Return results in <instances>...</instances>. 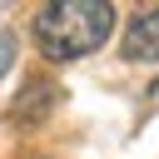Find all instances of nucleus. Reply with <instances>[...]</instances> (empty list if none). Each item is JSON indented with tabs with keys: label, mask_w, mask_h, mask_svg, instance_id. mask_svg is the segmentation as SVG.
Wrapping results in <instances>:
<instances>
[{
	"label": "nucleus",
	"mask_w": 159,
	"mask_h": 159,
	"mask_svg": "<svg viewBox=\"0 0 159 159\" xmlns=\"http://www.w3.org/2000/svg\"><path fill=\"white\" fill-rule=\"evenodd\" d=\"M109 35H114V5L109 0H45L35 15V45L55 65L104 50Z\"/></svg>",
	"instance_id": "obj_1"
},
{
	"label": "nucleus",
	"mask_w": 159,
	"mask_h": 159,
	"mask_svg": "<svg viewBox=\"0 0 159 159\" xmlns=\"http://www.w3.org/2000/svg\"><path fill=\"white\" fill-rule=\"evenodd\" d=\"M124 60L129 65H159V5L139 10L124 30Z\"/></svg>",
	"instance_id": "obj_2"
}]
</instances>
